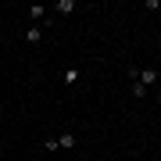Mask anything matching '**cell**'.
I'll return each mask as SVG.
<instances>
[{
	"instance_id": "6da1fadb",
	"label": "cell",
	"mask_w": 161,
	"mask_h": 161,
	"mask_svg": "<svg viewBox=\"0 0 161 161\" xmlns=\"http://www.w3.org/2000/svg\"><path fill=\"white\" fill-rule=\"evenodd\" d=\"M54 147L58 150H72V147H79V136L75 132H61V136H54Z\"/></svg>"
},
{
	"instance_id": "7a4b0ae2",
	"label": "cell",
	"mask_w": 161,
	"mask_h": 161,
	"mask_svg": "<svg viewBox=\"0 0 161 161\" xmlns=\"http://www.w3.org/2000/svg\"><path fill=\"white\" fill-rule=\"evenodd\" d=\"M136 82H143V86L150 90V86L161 82V72H158V68H140V79H136Z\"/></svg>"
},
{
	"instance_id": "3957f363",
	"label": "cell",
	"mask_w": 161,
	"mask_h": 161,
	"mask_svg": "<svg viewBox=\"0 0 161 161\" xmlns=\"http://www.w3.org/2000/svg\"><path fill=\"white\" fill-rule=\"evenodd\" d=\"M43 32H47V25H29V29H25V43H29V47L43 43Z\"/></svg>"
},
{
	"instance_id": "277c9868",
	"label": "cell",
	"mask_w": 161,
	"mask_h": 161,
	"mask_svg": "<svg viewBox=\"0 0 161 161\" xmlns=\"http://www.w3.org/2000/svg\"><path fill=\"white\" fill-rule=\"evenodd\" d=\"M47 11H50V7L32 4V7H29V22H36V25H47Z\"/></svg>"
},
{
	"instance_id": "5b68a950",
	"label": "cell",
	"mask_w": 161,
	"mask_h": 161,
	"mask_svg": "<svg viewBox=\"0 0 161 161\" xmlns=\"http://www.w3.org/2000/svg\"><path fill=\"white\" fill-rule=\"evenodd\" d=\"M50 11H58L61 18H68V14H75V0H54Z\"/></svg>"
},
{
	"instance_id": "8992f818",
	"label": "cell",
	"mask_w": 161,
	"mask_h": 161,
	"mask_svg": "<svg viewBox=\"0 0 161 161\" xmlns=\"http://www.w3.org/2000/svg\"><path fill=\"white\" fill-rule=\"evenodd\" d=\"M79 79H82V68H64L61 72V82H64V86H75Z\"/></svg>"
},
{
	"instance_id": "52a82bcc",
	"label": "cell",
	"mask_w": 161,
	"mask_h": 161,
	"mask_svg": "<svg viewBox=\"0 0 161 161\" xmlns=\"http://www.w3.org/2000/svg\"><path fill=\"white\" fill-rule=\"evenodd\" d=\"M132 93H136V97H150V93H147V86H143V82H132Z\"/></svg>"
},
{
	"instance_id": "ba28073f",
	"label": "cell",
	"mask_w": 161,
	"mask_h": 161,
	"mask_svg": "<svg viewBox=\"0 0 161 161\" xmlns=\"http://www.w3.org/2000/svg\"><path fill=\"white\" fill-rule=\"evenodd\" d=\"M154 97H158V104H161V86H158V93H154Z\"/></svg>"
},
{
	"instance_id": "9c48e42d",
	"label": "cell",
	"mask_w": 161,
	"mask_h": 161,
	"mask_svg": "<svg viewBox=\"0 0 161 161\" xmlns=\"http://www.w3.org/2000/svg\"><path fill=\"white\" fill-rule=\"evenodd\" d=\"M158 122H161V111H158Z\"/></svg>"
}]
</instances>
